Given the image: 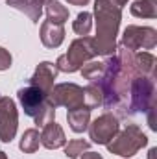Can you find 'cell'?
<instances>
[{
	"label": "cell",
	"instance_id": "1",
	"mask_svg": "<svg viewBox=\"0 0 157 159\" xmlns=\"http://www.w3.org/2000/svg\"><path fill=\"white\" fill-rule=\"evenodd\" d=\"M94 19H96V52L104 57L117 52V35L122 20V9L109 0H94Z\"/></svg>",
	"mask_w": 157,
	"mask_h": 159
},
{
	"label": "cell",
	"instance_id": "2",
	"mask_svg": "<svg viewBox=\"0 0 157 159\" xmlns=\"http://www.w3.org/2000/svg\"><path fill=\"white\" fill-rule=\"evenodd\" d=\"M17 96H19V102H20L24 113L30 119H34V122L39 128L56 120V107L50 106L48 94H44L37 87H32V85L22 87V89H19Z\"/></svg>",
	"mask_w": 157,
	"mask_h": 159
},
{
	"label": "cell",
	"instance_id": "3",
	"mask_svg": "<svg viewBox=\"0 0 157 159\" xmlns=\"http://www.w3.org/2000/svg\"><path fill=\"white\" fill-rule=\"evenodd\" d=\"M96 56H98V52L94 46V39L85 35V37H78L72 41L67 54L59 56L54 65L57 67L59 72H76L87 61L94 59Z\"/></svg>",
	"mask_w": 157,
	"mask_h": 159
},
{
	"label": "cell",
	"instance_id": "4",
	"mask_svg": "<svg viewBox=\"0 0 157 159\" xmlns=\"http://www.w3.org/2000/svg\"><path fill=\"white\" fill-rule=\"evenodd\" d=\"M152 107H155V78L135 76L128 96V117L148 113Z\"/></svg>",
	"mask_w": 157,
	"mask_h": 159
},
{
	"label": "cell",
	"instance_id": "5",
	"mask_svg": "<svg viewBox=\"0 0 157 159\" xmlns=\"http://www.w3.org/2000/svg\"><path fill=\"white\" fill-rule=\"evenodd\" d=\"M146 144H148V137L142 133V129L135 124H128L124 129H118V133L105 146L111 154L129 159Z\"/></svg>",
	"mask_w": 157,
	"mask_h": 159
},
{
	"label": "cell",
	"instance_id": "6",
	"mask_svg": "<svg viewBox=\"0 0 157 159\" xmlns=\"http://www.w3.org/2000/svg\"><path fill=\"white\" fill-rule=\"evenodd\" d=\"M50 106L67 107V111H74L85 107V93L78 83H56L48 94Z\"/></svg>",
	"mask_w": 157,
	"mask_h": 159
},
{
	"label": "cell",
	"instance_id": "7",
	"mask_svg": "<svg viewBox=\"0 0 157 159\" xmlns=\"http://www.w3.org/2000/svg\"><path fill=\"white\" fill-rule=\"evenodd\" d=\"M120 46L129 50V52H137V50H154L157 46V30L152 26H128L122 34Z\"/></svg>",
	"mask_w": 157,
	"mask_h": 159
},
{
	"label": "cell",
	"instance_id": "8",
	"mask_svg": "<svg viewBox=\"0 0 157 159\" xmlns=\"http://www.w3.org/2000/svg\"><path fill=\"white\" fill-rule=\"evenodd\" d=\"M89 139L96 144H107L120 129V122L118 117L113 115L111 111L100 115L98 119H94L92 122H89Z\"/></svg>",
	"mask_w": 157,
	"mask_h": 159
},
{
	"label": "cell",
	"instance_id": "9",
	"mask_svg": "<svg viewBox=\"0 0 157 159\" xmlns=\"http://www.w3.org/2000/svg\"><path fill=\"white\" fill-rule=\"evenodd\" d=\"M17 128H19V111L15 100L0 94V141L11 143L17 135Z\"/></svg>",
	"mask_w": 157,
	"mask_h": 159
},
{
	"label": "cell",
	"instance_id": "10",
	"mask_svg": "<svg viewBox=\"0 0 157 159\" xmlns=\"http://www.w3.org/2000/svg\"><path fill=\"white\" fill-rule=\"evenodd\" d=\"M59 70L54 63L50 61H41L35 69V72L32 74V78L28 80V85L37 87L39 91H43L44 94H50L52 87L56 85V78H57Z\"/></svg>",
	"mask_w": 157,
	"mask_h": 159
},
{
	"label": "cell",
	"instance_id": "11",
	"mask_svg": "<svg viewBox=\"0 0 157 159\" xmlns=\"http://www.w3.org/2000/svg\"><path fill=\"white\" fill-rule=\"evenodd\" d=\"M41 144H43L44 148H48V150H57V148H61V146L67 144L65 131H63V128H61L56 120H52V122H48V124L43 126V131H41Z\"/></svg>",
	"mask_w": 157,
	"mask_h": 159
},
{
	"label": "cell",
	"instance_id": "12",
	"mask_svg": "<svg viewBox=\"0 0 157 159\" xmlns=\"http://www.w3.org/2000/svg\"><path fill=\"white\" fill-rule=\"evenodd\" d=\"M41 43L46 48H59L65 41V26L52 22V20H44L41 24Z\"/></svg>",
	"mask_w": 157,
	"mask_h": 159
},
{
	"label": "cell",
	"instance_id": "13",
	"mask_svg": "<svg viewBox=\"0 0 157 159\" xmlns=\"http://www.w3.org/2000/svg\"><path fill=\"white\" fill-rule=\"evenodd\" d=\"M67 120L74 133H83L91 122V109L81 107V109H74V111H67Z\"/></svg>",
	"mask_w": 157,
	"mask_h": 159
},
{
	"label": "cell",
	"instance_id": "14",
	"mask_svg": "<svg viewBox=\"0 0 157 159\" xmlns=\"http://www.w3.org/2000/svg\"><path fill=\"white\" fill-rule=\"evenodd\" d=\"M133 17L139 19H155L157 17V0H135L129 6Z\"/></svg>",
	"mask_w": 157,
	"mask_h": 159
},
{
	"label": "cell",
	"instance_id": "15",
	"mask_svg": "<svg viewBox=\"0 0 157 159\" xmlns=\"http://www.w3.org/2000/svg\"><path fill=\"white\" fill-rule=\"evenodd\" d=\"M39 146H41L39 129H35V128L26 129V131L22 133L20 141H19V148H20V152H24V154H35V152L39 150Z\"/></svg>",
	"mask_w": 157,
	"mask_h": 159
},
{
	"label": "cell",
	"instance_id": "16",
	"mask_svg": "<svg viewBox=\"0 0 157 159\" xmlns=\"http://www.w3.org/2000/svg\"><path fill=\"white\" fill-rule=\"evenodd\" d=\"M135 63H137V69H139V72L142 76L155 78L157 59L154 54H150V52H135Z\"/></svg>",
	"mask_w": 157,
	"mask_h": 159
},
{
	"label": "cell",
	"instance_id": "17",
	"mask_svg": "<svg viewBox=\"0 0 157 159\" xmlns=\"http://www.w3.org/2000/svg\"><path fill=\"white\" fill-rule=\"evenodd\" d=\"M44 11H46V20H52L57 24H65L69 20V9L57 0H52L50 4H46Z\"/></svg>",
	"mask_w": 157,
	"mask_h": 159
},
{
	"label": "cell",
	"instance_id": "18",
	"mask_svg": "<svg viewBox=\"0 0 157 159\" xmlns=\"http://www.w3.org/2000/svg\"><path fill=\"white\" fill-rule=\"evenodd\" d=\"M79 72H81V76L85 80H89V83H96L98 80L104 76V61H94V59H91V61H87V63L79 69Z\"/></svg>",
	"mask_w": 157,
	"mask_h": 159
},
{
	"label": "cell",
	"instance_id": "19",
	"mask_svg": "<svg viewBox=\"0 0 157 159\" xmlns=\"http://www.w3.org/2000/svg\"><path fill=\"white\" fill-rule=\"evenodd\" d=\"M72 30H74V34H78V35H81V37L89 35L91 30H92V15H91L89 11H81V13H78L76 20L72 22Z\"/></svg>",
	"mask_w": 157,
	"mask_h": 159
},
{
	"label": "cell",
	"instance_id": "20",
	"mask_svg": "<svg viewBox=\"0 0 157 159\" xmlns=\"http://www.w3.org/2000/svg\"><path fill=\"white\" fill-rule=\"evenodd\" d=\"M83 93H85V107L87 109L92 111L102 106V93L94 83H89L87 87H83Z\"/></svg>",
	"mask_w": 157,
	"mask_h": 159
},
{
	"label": "cell",
	"instance_id": "21",
	"mask_svg": "<svg viewBox=\"0 0 157 159\" xmlns=\"http://www.w3.org/2000/svg\"><path fill=\"white\" fill-rule=\"evenodd\" d=\"M91 148V143L89 141H83V139H74V141H69L65 144V156L69 159H78L83 152H87Z\"/></svg>",
	"mask_w": 157,
	"mask_h": 159
},
{
	"label": "cell",
	"instance_id": "22",
	"mask_svg": "<svg viewBox=\"0 0 157 159\" xmlns=\"http://www.w3.org/2000/svg\"><path fill=\"white\" fill-rule=\"evenodd\" d=\"M11 54H9V50H6L4 46H0V72L2 70H7L9 67H11Z\"/></svg>",
	"mask_w": 157,
	"mask_h": 159
},
{
	"label": "cell",
	"instance_id": "23",
	"mask_svg": "<svg viewBox=\"0 0 157 159\" xmlns=\"http://www.w3.org/2000/svg\"><path fill=\"white\" fill-rule=\"evenodd\" d=\"M78 159H104V157H102L98 152H89V150H87V152H85V154H81Z\"/></svg>",
	"mask_w": 157,
	"mask_h": 159
},
{
	"label": "cell",
	"instance_id": "24",
	"mask_svg": "<svg viewBox=\"0 0 157 159\" xmlns=\"http://www.w3.org/2000/svg\"><path fill=\"white\" fill-rule=\"evenodd\" d=\"M69 4H72V6H87L91 0H67Z\"/></svg>",
	"mask_w": 157,
	"mask_h": 159
},
{
	"label": "cell",
	"instance_id": "25",
	"mask_svg": "<svg viewBox=\"0 0 157 159\" xmlns=\"http://www.w3.org/2000/svg\"><path fill=\"white\" fill-rule=\"evenodd\" d=\"M109 2H113V4H115L117 7H120V9H122L126 4H128V0H109Z\"/></svg>",
	"mask_w": 157,
	"mask_h": 159
},
{
	"label": "cell",
	"instance_id": "26",
	"mask_svg": "<svg viewBox=\"0 0 157 159\" xmlns=\"http://www.w3.org/2000/svg\"><path fill=\"white\" fill-rule=\"evenodd\" d=\"M148 159H157V148H150V152H148Z\"/></svg>",
	"mask_w": 157,
	"mask_h": 159
},
{
	"label": "cell",
	"instance_id": "27",
	"mask_svg": "<svg viewBox=\"0 0 157 159\" xmlns=\"http://www.w3.org/2000/svg\"><path fill=\"white\" fill-rule=\"evenodd\" d=\"M37 2H39L41 6H43V7H44V6H46V4H50V2H52V0H37Z\"/></svg>",
	"mask_w": 157,
	"mask_h": 159
},
{
	"label": "cell",
	"instance_id": "28",
	"mask_svg": "<svg viewBox=\"0 0 157 159\" xmlns=\"http://www.w3.org/2000/svg\"><path fill=\"white\" fill-rule=\"evenodd\" d=\"M0 159H7V156H6V152H2V150H0Z\"/></svg>",
	"mask_w": 157,
	"mask_h": 159
}]
</instances>
